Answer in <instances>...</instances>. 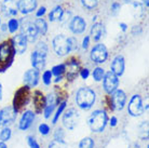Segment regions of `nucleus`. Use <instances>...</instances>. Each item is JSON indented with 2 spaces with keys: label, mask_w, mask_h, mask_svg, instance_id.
I'll list each match as a JSON object with an SVG mask.
<instances>
[{
  "label": "nucleus",
  "mask_w": 149,
  "mask_h": 148,
  "mask_svg": "<svg viewBox=\"0 0 149 148\" xmlns=\"http://www.w3.org/2000/svg\"><path fill=\"white\" fill-rule=\"evenodd\" d=\"M6 29H7V26L3 25V26H2V30H6Z\"/></svg>",
  "instance_id": "52"
},
{
  "label": "nucleus",
  "mask_w": 149,
  "mask_h": 148,
  "mask_svg": "<svg viewBox=\"0 0 149 148\" xmlns=\"http://www.w3.org/2000/svg\"><path fill=\"white\" fill-rule=\"evenodd\" d=\"M30 61H31V65L34 67V69L36 71H42L45 66V56H43L42 54H40L39 52H37L36 50L31 52L30 55Z\"/></svg>",
  "instance_id": "23"
},
{
  "label": "nucleus",
  "mask_w": 149,
  "mask_h": 148,
  "mask_svg": "<svg viewBox=\"0 0 149 148\" xmlns=\"http://www.w3.org/2000/svg\"><path fill=\"white\" fill-rule=\"evenodd\" d=\"M15 54L16 53L11 39L0 43V73H3L9 67H11L14 62Z\"/></svg>",
  "instance_id": "1"
},
{
  "label": "nucleus",
  "mask_w": 149,
  "mask_h": 148,
  "mask_svg": "<svg viewBox=\"0 0 149 148\" xmlns=\"http://www.w3.org/2000/svg\"><path fill=\"white\" fill-rule=\"evenodd\" d=\"M0 24H1V22H0Z\"/></svg>",
  "instance_id": "54"
},
{
  "label": "nucleus",
  "mask_w": 149,
  "mask_h": 148,
  "mask_svg": "<svg viewBox=\"0 0 149 148\" xmlns=\"http://www.w3.org/2000/svg\"><path fill=\"white\" fill-rule=\"evenodd\" d=\"M95 144L91 137H84L79 143V148H94Z\"/></svg>",
  "instance_id": "32"
},
{
  "label": "nucleus",
  "mask_w": 149,
  "mask_h": 148,
  "mask_svg": "<svg viewBox=\"0 0 149 148\" xmlns=\"http://www.w3.org/2000/svg\"><path fill=\"white\" fill-rule=\"evenodd\" d=\"M37 8V0H19L17 1V9L22 14H28L36 10Z\"/></svg>",
  "instance_id": "20"
},
{
  "label": "nucleus",
  "mask_w": 149,
  "mask_h": 148,
  "mask_svg": "<svg viewBox=\"0 0 149 148\" xmlns=\"http://www.w3.org/2000/svg\"><path fill=\"white\" fill-rule=\"evenodd\" d=\"M79 120H80V115L79 112L74 108H69L65 111V114L63 115V124L67 130H72L76 129V126H78Z\"/></svg>",
  "instance_id": "6"
},
{
  "label": "nucleus",
  "mask_w": 149,
  "mask_h": 148,
  "mask_svg": "<svg viewBox=\"0 0 149 148\" xmlns=\"http://www.w3.org/2000/svg\"><path fill=\"white\" fill-rule=\"evenodd\" d=\"M86 26V21L82 19L81 16H74L69 23V29L71 30V33L78 35V34H82L84 31Z\"/></svg>",
  "instance_id": "19"
},
{
  "label": "nucleus",
  "mask_w": 149,
  "mask_h": 148,
  "mask_svg": "<svg viewBox=\"0 0 149 148\" xmlns=\"http://www.w3.org/2000/svg\"><path fill=\"white\" fill-rule=\"evenodd\" d=\"M21 35L27 40V42H34L37 39L38 30L34 22L29 21L28 19H23L21 21Z\"/></svg>",
  "instance_id": "5"
},
{
  "label": "nucleus",
  "mask_w": 149,
  "mask_h": 148,
  "mask_svg": "<svg viewBox=\"0 0 149 148\" xmlns=\"http://www.w3.org/2000/svg\"><path fill=\"white\" fill-rule=\"evenodd\" d=\"M111 97H110V104H111L112 109L115 110H122L124 106H125V103H127V94L124 91L122 90H116L115 92L110 94Z\"/></svg>",
  "instance_id": "11"
},
{
  "label": "nucleus",
  "mask_w": 149,
  "mask_h": 148,
  "mask_svg": "<svg viewBox=\"0 0 149 148\" xmlns=\"http://www.w3.org/2000/svg\"><path fill=\"white\" fill-rule=\"evenodd\" d=\"M104 35V25L102 23H95L91 28V37L94 41H98Z\"/></svg>",
  "instance_id": "24"
},
{
  "label": "nucleus",
  "mask_w": 149,
  "mask_h": 148,
  "mask_svg": "<svg viewBox=\"0 0 149 148\" xmlns=\"http://www.w3.org/2000/svg\"><path fill=\"white\" fill-rule=\"evenodd\" d=\"M63 13H64L63 8L61 7V6H56L52 11L50 12V14H49V20H50L51 22L60 21L61 17H62V15H63Z\"/></svg>",
  "instance_id": "25"
},
{
  "label": "nucleus",
  "mask_w": 149,
  "mask_h": 148,
  "mask_svg": "<svg viewBox=\"0 0 149 148\" xmlns=\"http://www.w3.org/2000/svg\"><path fill=\"white\" fill-rule=\"evenodd\" d=\"M110 68H111L110 71L113 73L117 77L122 76L123 73H124V68H125V61H124V57H123L122 55L116 56L115 59H112Z\"/></svg>",
  "instance_id": "15"
},
{
  "label": "nucleus",
  "mask_w": 149,
  "mask_h": 148,
  "mask_svg": "<svg viewBox=\"0 0 149 148\" xmlns=\"http://www.w3.org/2000/svg\"><path fill=\"white\" fill-rule=\"evenodd\" d=\"M45 10H47V9H45V7H41L40 9H39V10L37 11V13H36L37 17H41V16H42V15L45 13Z\"/></svg>",
  "instance_id": "46"
},
{
  "label": "nucleus",
  "mask_w": 149,
  "mask_h": 148,
  "mask_svg": "<svg viewBox=\"0 0 149 148\" xmlns=\"http://www.w3.org/2000/svg\"><path fill=\"white\" fill-rule=\"evenodd\" d=\"M38 130H39V133L41 134V135H48L49 133H50V126L47 124V123H41L40 126H39V128H38Z\"/></svg>",
  "instance_id": "39"
},
{
  "label": "nucleus",
  "mask_w": 149,
  "mask_h": 148,
  "mask_svg": "<svg viewBox=\"0 0 149 148\" xmlns=\"http://www.w3.org/2000/svg\"><path fill=\"white\" fill-rule=\"evenodd\" d=\"M143 2H144V4H145L146 7H148L149 6V0H143Z\"/></svg>",
  "instance_id": "51"
},
{
  "label": "nucleus",
  "mask_w": 149,
  "mask_h": 148,
  "mask_svg": "<svg viewBox=\"0 0 149 148\" xmlns=\"http://www.w3.org/2000/svg\"><path fill=\"white\" fill-rule=\"evenodd\" d=\"M36 51L39 52L40 54H42L43 56L47 57V54H48V45H45V42H39L36 47Z\"/></svg>",
  "instance_id": "36"
},
{
  "label": "nucleus",
  "mask_w": 149,
  "mask_h": 148,
  "mask_svg": "<svg viewBox=\"0 0 149 148\" xmlns=\"http://www.w3.org/2000/svg\"><path fill=\"white\" fill-rule=\"evenodd\" d=\"M35 120V112L31 110H26L23 112L22 117L19 119V129L22 131H26L31 126L33 122Z\"/></svg>",
  "instance_id": "16"
},
{
  "label": "nucleus",
  "mask_w": 149,
  "mask_h": 148,
  "mask_svg": "<svg viewBox=\"0 0 149 148\" xmlns=\"http://www.w3.org/2000/svg\"><path fill=\"white\" fill-rule=\"evenodd\" d=\"M90 56H91V59L93 61L94 63H105V61L108 57V50L103 43H98L91 50Z\"/></svg>",
  "instance_id": "9"
},
{
  "label": "nucleus",
  "mask_w": 149,
  "mask_h": 148,
  "mask_svg": "<svg viewBox=\"0 0 149 148\" xmlns=\"http://www.w3.org/2000/svg\"><path fill=\"white\" fill-rule=\"evenodd\" d=\"M52 76L55 77H63V75L65 74V64H58L52 68Z\"/></svg>",
  "instance_id": "30"
},
{
  "label": "nucleus",
  "mask_w": 149,
  "mask_h": 148,
  "mask_svg": "<svg viewBox=\"0 0 149 148\" xmlns=\"http://www.w3.org/2000/svg\"><path fill=\"white\" fill-rule=\"evenodd\" d=\"M92 76H93V79L95 80V81H97V82L102 81L105 76V69L104 68H102V67H96V68L93 71Z\"/></svg>",
  "instance_id": "31"
},
{
  "label": "nucleus",
  "mask_w": 149,
  "mask_h": 148,
  "mask_svg": "<svg viewBox=\"0 0 149 148\" xmlns=\"http://www.w3.org/2000/svg\"><path fill=\"white\" fill-rule=\"evenodd\" d=\"M52 73L51 71H45L42 75V81L45 83V85H49L51 84V82H52Z\"/></svg>",
  "instance_id": "38"
},
{
  "label": "nucleus",
  "mask_w": 149,
  "mask_h": 148,
  "mask_svg": "<svg viewBox=\"0 0 149 148\" xmlns=\"http://www.w3.org/2000/svg\"><path fill=\"white\" fill-rule=\"evenodd\" d=\"M108 115L105 110H95L91 114V116L88 119V124L92 132L101 133L105 130L107 123H108Z\"/></svg>",
  "instance_id": "2"
},
{
  "label": "nucleus",
  "mask_w": 149,
  "mask_h": 148,
  "mask_svg": "<svg viewBox=\"0 0 149 148\" xmlns=\"http://www.w3.org/2000/svg\"><path fill=\"white\" fill-rule=\"evenodd\" d=\"M119 26H120V28H121V30H122V31H127V25L125 24V23H120Z\"/></svg>",
  "instance_id": "47"
},
{
  "label": "nucleus",
  "mask_w": 149,
  "mask_h": 148,
  "mask_svg": "<svg viewBox=\"0 0 149 148\" xmlns=\"http://www.w3.org/2000/svg\"><path fill=\"white\" fill-rule=\"evenodd\" d=\"M16 112L14 111L12 106L4 107L0 110V126H9L15 121Z\"/></svg>",
  "instance_id": "12"
},
{
  "label": "nucleus",
  "mask_w": 149,
  "mask_h": 148,
  "mask_svg": "<svg viewBox=\"0 0 149 148\" xmlns=\"http://www.w3.org/2000/svg\"><path fill=\"white\" fill-rule=\"evenodd\" d=\"M33 103H34L35 114H42V111L45 107V96L41 91H35L33 96Z\"/></svg>",
  "instance_id": "17"
},
{
  "label": "nucleus",
  "mask_w": 149,
  "mask_h": 148,
  "mask_svg": "<svg viewBox=\"0 0 149 148\" xmlns=\"http://www.w3.org/2000/svg\"><path fill=\"white\" fill-rule=\"evenodd\" d=\"M103 85H104V90L106 91L107 94H111L118 90L119 87V78L117 77L113 73L108 71L106 73L103 78Z\"/></svg>",
  "instance_id": "10"
},
{
  "label": "nucleus",
  "mask_w": 149,
  "mask_h": 148,
  "mask_svg": "<svg viewBox=\"0 0 149 148\" xmlns=\"http://www.w3.org/2000/svg\"><path fill=\"white\" fill-rule=\"evenodd\" d=\"M0 148H8L7 144L3 143V142H0Z\"/></svg>",
  "instance_id": "49"
},
{
  "label": "nucleus",
  "mask_w": 149,
  "mask_h": 148,
  "mask_svg": "<svg viewBox=\"0 0 149 148\" xmlns=\"http://www.w3.org/2000/svg\"><path fill=\"white\" fill-rule=\"evenodd\" d=\"M30 97H31V92H30V88L28 87H22L19 88L14 94L13 97V103H12V107L14 111L17 114L19 111L24 110V108L26 107L29 104Z\"/></svg>",
  "instance_id": "4"
},
{
  "label": "nucleus",
  "mask_w": 149,
  "mask_h": 148,
  "mask_svg": "<svg viewBox=\"0 0 149 148\" xmlns=\"http://www.w3.org/2000/svg\"><path fill=\"white\" fill-rule=\"evenodd\" d=\"M24 82L28 88H34L39 82V71L36 69H28L24 74Z\"/></svg>",
  "instance_id": "21"
},
{
  "label": "nucleus",
  "mask_w": 149,
  "mask_h": 148,
  "mask_svg": "<svg viewBox=\"0 0 149 148\" xmlns=\"http://www.w3.org/2000/svg\"><path fill=\"white\" fill-rule=\"evenodd\" d=\"M138 135L142 140H148V121H143L142 124L138 126Z\"/></svg>",
  "instance_id": "27"
},
{
  "label": "nucleus",
  "mask_w": 149,
  "mask_h": 148,
  "mask_svg": "<svg viewBox=\"0 0 149 148\" xmlns=\"http://www.w3.org/2000/svg\"><path fill=\"white\" fill-rule=\"evenodd\" d=\"M120 8H121V6H120V3H118V2H115V3H112V6H111L112 14H117V13L119 12Z\"/></svg>",
  "instance_id": "43"
},
{
  "label": "nucleus",
  "mask_w": 149,
  "mask_h": 148,
  "mask_svg": "<svg viewBox=\"0 0 149 148\" xmlns=\"http://www.w3.org/2000/svg\"><path fill=\"white\" fill-rule=\"evenodd\" d=\"M127 111L132 117H139L144 112V105L141 95L135 94L131 97L129 106H127Z\"/></svg>",
  "instance_id": "8"
},
{
  "label": "nucleus",
  "mask_w": 149,
  "mask_h": 148,
  "mask_svg": "<svg viewBox=\"0 0 149 148\" xmlns=\"http://www.w3.org/2000/svg\"><path fill=\"white\" fill-rule=\"evenodd\" d=\"M1 10L6 16H15L19 12L17 2L15 0H3L1 3Z\"/></svg>",
  "instance_id": "18"
},
{
  "label": "nucleus",
  "mask_w": 149,
  "mask_h": 148,
  "mask_svg": "<svg viewBox=\"0 0 149 148\" xmlns=\"http://www.w3.org/2000/svg\"><path fill=\"white\" fill-rule=\"evenodd\" d=\"M68 41V48H69V52L70 51H76L78 49V41L74 37H69L67 38Z\"/></svg>",
  "instance_id": "37"
},
{
  "label": "nucleus",
  "mask_w": 149,
  "mask_h": 148,
  "mask_svg": "<svg viewBox=\"0 0 149 148\" xmlns=\"http://www.w3.org/2000/svg\"><path fill=\"white\" fill-rule=\"evenodd\" d=\"M124 1H125V2H131L132 0H124Z\"/></svg>",
  "instance_id": "53"
},
{
  "label": "nucleus",
  "mask_w": 149,
  "mask_h": 148,
  "mask_svg": "<svg viewBox=\"0 0 149 148\" xmlns=\"http://www.w3.org/2000/svg\"><path fill=\"white\" fill-rule=\"evenodd\" d=\"M81 3L84 8L92 10V9L97 7L98 2H97V0H81Z\"/></svg>",
  "instance_id": "35"
},
{
  "label": "nucleus",
  "mask_w": 149,
  "mask_h": 148,
  "mask_svg": "<svg viewBox=\"0 0 149 148\" xmlns=\"http://www.w3.org/2000/svg\"><path fill=\"white\" fill-rule=\"evenodd\" d=\"M127 148H141V146H139L137 143H132V144L129 145V147Z\"/></svg>",
  "instance_id": "48"
},
{
  "label": "nucleus",
  "mask_w": 149,
  "mask_h": 148,
  "mask_svg": "<svg viewBox=\"0 0 149 148\" xmlns=\"http://www.w3.org/2000/svg\"><path fill=\"white\" fill-rule=\"evenodd\" d=\"M65 108H66V101H64V102H61L58 104V107L56 109V112L54 114V117L52 119V123L53 124H55L57 121H58V119L62 115H63V111L65 110Z\"/></svg>",
  "instance_id": "28"
},
{
  "label": "nucleus",
  "mask_w": 149,
  "mask_h": 148,
  "mask_svg": "<svg viewBox=\"0 0 149 148\" xmlns=\"http://www.w3.org/2000/svg\"><path fill=\"white\" fill-rule=\"evenodd\" d=\"M19 22L16 19H11L8 23V29L11 34H14L16 30L19 29Z\"/></svg>",
  "instance_id": "34"
},
{
  "label": "nucleus",
  "mask_w": 149,
  "mask_h": 148,
  "mask_svg": "<svg viewBox=\"0 0 149 148\" xmlns=\"http://www.w3.org/2000/svg\"><path fill=\"white\" fill-rule=\"evenodd\" d=\"M11 136H12L11 129H10L9 126H4V128H2L1 132H0V140H1V142L6 143V142H8L10 138H11Z\"/></svg>",
  "instance_id": "29"
},
{
  "label": "nucleus",
  "mask_w": 149,
  "mask_h": 148,
  "mask_svg": "<svg viewBox=\"0 0 149 148\" xmlns=\"http://www.w3.org/2000/svg\"><path fill=\"white\" fill-rule=\"evenodd\" d=\"M80 76H81V78L82 79H88L89 78V76H90V71L88 69V68H84V69H81L80 71Z\"/></svg>",
  "instance_id": "42"
},
{
  "label": "nucleus",
  "mask_w": 149,
  "mask_h": 148,
  "mask_svg": "<svg viewBox=\"0 0 149 148\" xmlns=\"http://www.w3.org/2000/svg\"><path fill=\"white\" fill-rule=\"evenodd\" d=\"M27 143L30 148H40V145L38 144V142L36 141V138L34 136H27Z\"/></svg>",
  "instance_id": "40"
},
{
  "label": "nucleus",
  "mask_w": 149,
  "mask_h": 148,
  "mask_svg": "<svg viewBox=\"0 0 149 148\" xmlns=\"http://www.w3.org/2000/svg\"><path fill=\"white\" fill-rule=\"evenodd\" d=\"M96 101V94L90 88H80L76 93V103L83 110L92 108Z\"/></svg>",
  "instance_id": "3"
},
{
  "label": "nucleus",
  "mask_w": 149,
  "mask_h": 148,
  "mask_svg": "<svg viewBox=\"0 0 149 148\" xmlns=\"http://www.w3.org/2000/svg\"><path fill=\"white\" fill-rule=\"evenodd\" d=\"M2 100V84L0 82V101Z\"/></svg>",
  "instance_id": "50"
},
{
  "label": "nucleus",
  "mask_w": 149,
  "mask_h": 148,
  "mask_svg": "<svg viewBox=\"0 0 149 148\" xmlns=\"http://www.w3.org/2000/svg\"><path fill=\"white\" fill-rule=\"evenodd\" d=\"M48 148H68V144L64 140H53Z\"/></svg>",
  "instance_id": "33"
},
{
  "label": "nucleus",
  "mask_w": 149,
  "mask_h": 148,
  "mask_svg": "<svg viewBox=\"0 0 149 148\" xmlns=\"http://www.w3.org/2000/svg\"><path fill=\"white\" fill-rule=\"evenodd\" d=\"M108 122L111 128H115V126H117V124H118V118L115 117V116H112L111 118L108 120Z\"/></svg>",
  "instance_id": "45"
},
{
  "label": "nucleus",
  "mask_w": 149,
  "mask_h": 148,
  "mask_svg": "<svg viewBox=\"0 0 149 148\" xmlns=\"http://www.w3.org/2000/svg\"><path fill=\"white\" fill-rule=\"evenodd\" d=\"M65 137V132L63 129H57L54 134V140H64Z\"/></svg>",
  "instance_id": "41"
},
{
  "label": "nucleus",
  "mask_w": 149,
  "mask_h": 148,
  "mask_svg": "<svg viewBox=\"0 0 149 148\" xmlns=\"http://www.w3.org/2000/svg\"><path fill=\"white\" fill-rule=\"evenodd\" d=\"M53 50L58 56H65L69 53V48H68L67 37L64 35H57L54 37L52 41Z\"/></svg>",
  "instance_id": "7"
},
{
  "label": "nucleus",
  "mask_w": 149,
  "mask_h": 148,
  "mask_svg": "<svg viewBox=\"0 0 149 148\" xmlns=\"http://www.w3.org/2000/svg\"><path fill=\"white\" fill-rule=\"evenodd\" d=\"M80 69V64L76 59H70L67 61V63L65 64V73L67 76L68 80H74V78L78 76Z\"/></svg>",
  "instance_id": "14"
},
{
  "label": "nucleus",
  "mask_w": 149,
  "mask_h": 148,
  "mask_svg": "<svg viewBox=\"0 0 149 148\" xmlns=\"http://www.w3.org/2000/svg\"><path fill=\"white\" fill-rule=\"evenodd\" d=\"M89 45H90V37L89 36H86V37L83 38V41H82V48L86 50V49L89 48Z\"/></svg>",
  "instance_id": "44"
},
{
  "label": "nucleus",
  "mask_w": 149,
  "mask_h": 148,
  "mask_svg": "<svg viewBox=\"0 0 149 148\" xmlns=\"http://www.w3.org/2000/svg\"><path fill=\"white\" fill-rule=\"evenodd\" d=\"M60 103L61 102L56 98V96L54 94H48L45 96V107L43 109V115H45V119H49L51 117L54 109H55L56 106Z\"/></svg>",
  "instance_id": "13"
},
{
  "label": "nucleus",
  "mask_w": 149,
  "mask_h": 148,
  "mask_svg": "<svg viewBox=\"0 0 149 148\" xmlns=\"http://www.w3.org/2000/svg\"><path fill=\"white\" fill-rule=\"evenodd\" d=\"M34 23L36 27H37L38 34H41V35L45 36L47 31H48V24H47V22L43 19H37Z\"/></svg>",
  "instance_id": "26"
},
{
  "label": "nucleus",
  "mask_w": 149,
  "mask_h": 148,
  "mask_svg": "<svg viewBox=\"0 0 149 148\" xmlns=\"http://www.w3.org/2000/svg\"><path fill=\"white\" fill-rule=\"evenodd\" d=\"M13 48L15 50V53H19V54H23L24 52L26 51L27 49V40L23 37V35L19 34L11 39Z\"/></svg>",
  "instance_id": "22"
}]
</instances>
